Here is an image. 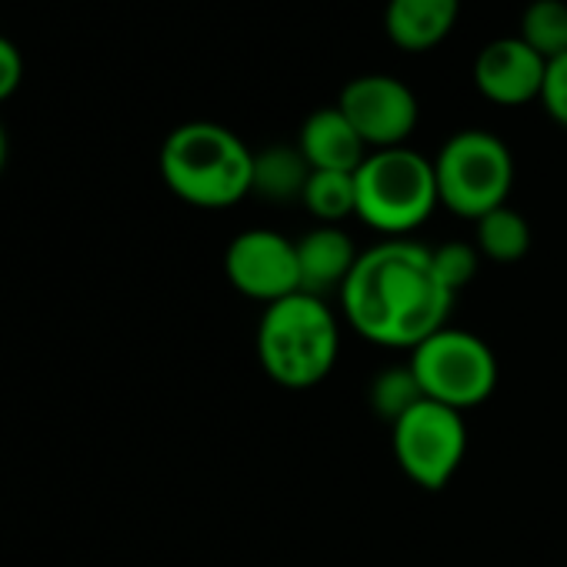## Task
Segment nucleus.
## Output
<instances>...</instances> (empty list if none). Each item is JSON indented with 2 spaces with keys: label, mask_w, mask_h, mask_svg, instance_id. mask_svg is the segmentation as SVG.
<instances>
[{
  "label": "nucleus",
  "mask_w": 567,
  "mask_h": 567,
  "mask_svg": "<svg viewBox=\"0 0 567 567\" xmlns=\"http://www.w3.org/2000/svg\"><path fill=\"white\" fill-rule=\"evenodd\" d=\"M431 257H434L437 277L444 280V288L454 298L477 277V267H481V250L474 244H464V240H444L441 247L431 250Z\"/></svg>",
  "instance_id": "6ab92c4d"
},
{
  "label": "nucleus",
  "mask_w": 567,
  "mask_h": 567,
  "mask_svg": "<svg viewBox=\"0 0 567 567\" xmlns=\"http://www.w3.org/2000/svg\"><path fill=\"white\" fill-rule=\"evenodd\" d=\"M21 81H24V54L11 38L0 34V104L18 94Z\"/></svg>",
  "instance_id": "412c9836"
},
{
  "label": "nucleus",
  "mask_w": 567,
  "mask_h": 567,
  "mask_svg": "<svg viewBox=\"0 0 567 567\" xmlns=\"http://www.w3.org/2000/svg\"><path fill=\"white\" fill-rule=\"evenodd\" d=\"M8 164V134H4V124H0V171Z\"/></svg>",
  "instance_id": "4be33fe9"
},
{
  "label": "nucleus",
  "mask_w": 567,
  "mask_h": 567,
  "mask_svg": "<svg viewBox=\"0 0 567 567\" xmlns=\"http://www.w3.org/2000/svg\"><path fill=\"white\" fill-rule=\"evenodd\" d=\"M298 147L308 157L311 171H344V174H354L371 154V147L361 141V134L341 114L338 104L315 111L301 124Z\"/></svg>",
  "instance_id": "ddd939ff"
},
{
  "label": "nucleus",
  "mask_w": 567,
  "mask_h": 567,
  "mask_svg": "<svg viewBox=\"0 0 567 567\" xmlns=\"http://www.w3.org/2000/svg\"><path fill=\"white\" fill-rule=\"evenodd\" d=\"M344 321L371 344L414 351L447 328L454 295L434 270L431 247L411 237H384L361 250L341 288Z\"/></svg>",
  "instance_id": "f257e3e1"
},
{
  "label": "nucleus",
  "mask_w": 567,
  "mask_h": 567,
  "mask_svg": "<svg viewBox=\"0 0 567 567\" xmlns=\"http://www.w3.org/2000/svg\"><path fill=\"white\" fill-rule=\"evenodd\" d=\"M368 398H371V408H374L388 424H394V421L404 417L414 404L424 401V391H421V384H417L411 364L404 361V364H391V368L378 371L374 381H371Z\"/></svg>",
  "instance_id": "a211bd4d"
},
{
  "label": "nucleus",
  "mask_w": 567,
  "mask_h": 567,
  "mask_svg": "<svg viewBox=\"0 0 567 567\" xmlns=\"http://www.w3.org/2000/svg\"><path fill=\"white\" fill-rule=\"evenodd\" d=\"M474 87L497 107H524L540 101L547 61L530 51L520 38H497L474 58Z\"/></svg>",
  "instance_id": "9d476101"
},
{
  "label": "nucleus",
  "mask_w": 567,
  "mask_h": 567,
  "mask_svg": "<svg viewBox=\"0 0 567 567\" xmlns=\"http://www.w3.org/2000/svg\"><path fill=\"white\" fill-rule=\"evenodd\" d=\"M305 210L318 220V224H334L341 227L348 217H358V187H354V174L344 171H315L305 197H301Z\"/></svg>",
  "instance_id": "dca6fc26"
},
{
  "label": "nucleus",
  "mask_w": 567,
  "mask_h": 567,
  "mask_svg": "<svg viewBox=\"0 0 567 567\" xmlns=\"http://www.w3.org/2000/svg\"><path fill=\"white\" fill-rule=\"evenodd\" d=\"M540 104L547 117L560 127H567V54L547 61L544 87H540Z\"/></svg>",
  "instance_id": "aec40b11"
},
{
  "label": "nucleus",
  "mask_w": 567,
  "mask_h": 567,
  "mask_svg": "<svg viewBox=\"0 0 567 567\" xmlns=\"http://www.w3.org/2000/svg\"><path fill=\"white\" fill-rule=\"evenodd\" d=\"M361 250L344 227L318 224L298 240V267H301V291L315 298L341 295L344 280L351 277Z\"/></svg>",
  "instance_id": "9b49d317"
},
{
  "label": "nucleus",
  "mask_w": 567,
  "mask_h": 567,
  "mask_svg": "<svg viewBox=\"0 0 567 567\" xmlns=\"http://www.w3.org/2000/svg\"><path fill=\"white\" fill-rule=\"evenodd\" d=\"M544 61L567 54V4L564 0H530L517 34Z\"/></svg>",
  "instance_id": "f3484780"
},
{
  "label": "nucleus",
  "mask_w": 567,
  "mask_h": 567,
  "mask_svg": "<svg viewBox=\"0 0 567 567\" xmlns=\"http://www.w3.org/2000/svg\"><path fill=\"white\" fill-rule=\"evenodd\" d=\"M338 107L371 151L404 147L421 117L414 91L391 74H361L348 81Z\"/></svg>",
  "instance_id": "1a4fd4ad"
},
{
  "label": "nucleus",
  "mask_w": 567,
  "mask_h": 567,
  "mask_svg": "<svg viewBox=\"0 0 567 567\" xmlns=\"http://www.w3.org/2000/svg\"><path fill=\"white\" fill-rule=\"evenodd\" d=\"M167 190L200 210H224L250 197L254 151L224 124L187 121L161 144Z\"/></svg>",
  "instance_id": "f03ea898"
},
{
  "label": "nucleus",
  "mask_w": 567,
  "mask_h": 567,
  "mask_svg": "<svg viewBox=\"0 0 567 567\" xmlns=\"http://www.w3.org/2000/svg\"><path fill=\"white\" fill-rule=\"evenodd\" d=\"M311 164L298 144H274L254 154V184L250 194L270 204H291L305 197L311 181Z\"/></svg>",
  "instance_id": "4468645a"
},
{
  "label": "nucleus",
  "mask_w": 567,
  "mask_h": 567,
  "mask_svg": "<svg viewBox=\"0 0 567 567\" xmlns=\"http://www.w3.org/2000/svg\"><path fill=\"white\" fill-rule=\"evenodd\" d=\"M408 364L427 401L461 414L481 408L497 388V358L491 344L451 324L408 351Z\"/></svg>",
  "instance_id": "423d86ee"
},
{
  "label": "nucleus",
  "mask_w": 567,
  "mask_h": 567,
  "mask_svg": "<svg viewBox=\"0 0 567 567\" xmlns=\"http://www.w3.org/2000/svg\"><path fill=\"white\" fill-rule=\"evenodd\" d=\"M391 451L398 467L424 491H441L461 467L467 454V424L464 414L421 401L404 417L391 424Z\"/></svg>",
  "instance_id": "0eeeda50"
},
{
  "label": "nucleus",
  "mask_w": 567,
  "mask_h": 567,
  "mask_svg": "<svg viewBox=\"0 0 567 567\" xmlns=\"http://www.w3.org/2000/svg\"><path fill=\"white\" fill-rule=\"evenodd\" d=\"M224 274L230 288L257 305H274L301 291L298 240L270 227L240 230L224 254Z\"/></svg>",
  "instance_id": "6e6552de"
},
{
  "label": "nucleus",
  "mask_w": 567,
  "mask_h": 567,
  "mask_svg": "<svg viewBox=\"0 0 567 567\" xmlns=\"http://www.w3.org/2000/svg\"><path fill=\"white\" fill-rule=\"evenodd\" d=\"M341 354V321L324 298L291 295L264 308L257 324V361L264 374L288 388L308 391L331 378Z\"/></svg>",
  "instance_id": "7ed1b4c3"
},
{
  "label": "nucleus",
  "mask_w": 567,
  "mask_h": 567,
  "mask_svg": "<svg viewBox=\"0 0 567 567\" xmlns=\"http://www.w3.org/2000/svg\"><path fill=\"white\" fill-rule=\"evenodd\" d=\"M437 197L457 217L481 220L507 204L514 187V154L491 131H457L434 157Z\"/></svg>",
  "instance_id": "39448f33"
},
{
  "label": "nucleus",
  "mask_w": 567,
  "mask_h": 567,
  "mask_svg": "<svg viewBox=\"0 0 567 567\" xmlns=\"http://www.w3.org/2000/svg\"><path fill=\"white\" fill-rule=\"evenodd\" d=\"M474 247L494 264H517L530 250V224L511 204L474 220Z\"/></svg>",
  "instance_id": "2eb2a0df"
},
{
  "label": "nucleus",
  "mask_w": 567,
  "mask_h": 567,
  "mask_svg": "<svg viewBox=\"0 0 567 567\" xmlns=\"http://www.w3.org/2000/svg\"><path fill=\"white\" fill-rule=\"evenodd\" d=\"M354 187L358 220L381 237H411L441 207L434 161L408 144L371 151L354 171Z\"/></svg>",
  "instance_id": "20e7f679"
},
{
  "label": "nucleus",
  "mask_w": 567,
  "mask_h": 567,
  "mask_svg": "<svg viewBox=\"0 0 567 567\" xmlns=\"http://www.w3.org/2000/svg\"><path fill=\"white\" fill-rule=\"evenodd\" d=\"M461 18V0H388L384 31L404 54H427L447 41Z\"/></svg>",
  "instance_id": "f8f14e48"
}]
</instances>
